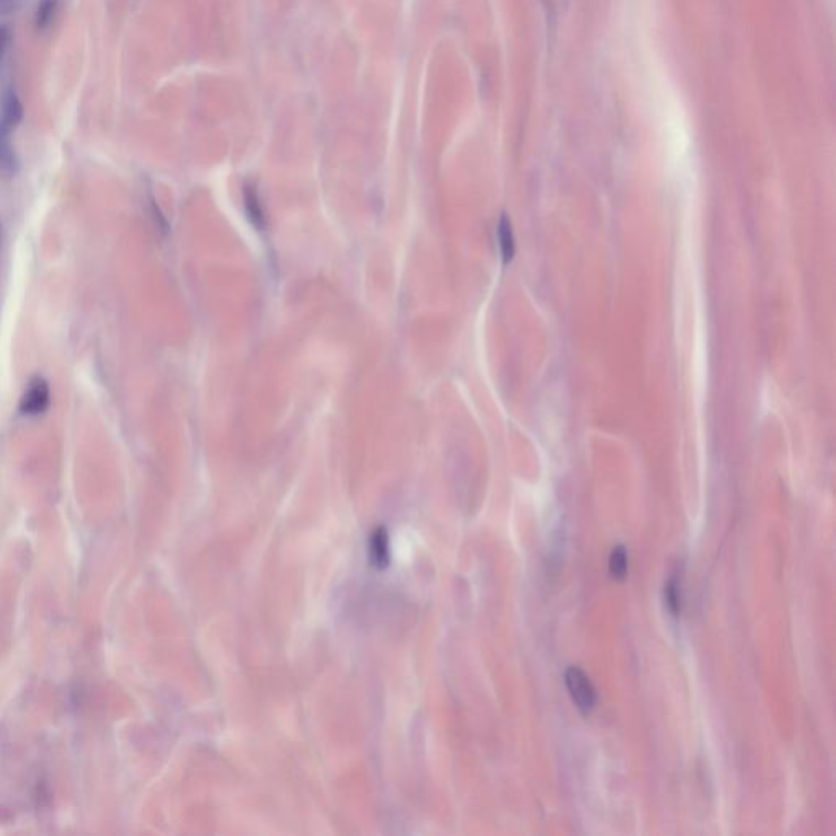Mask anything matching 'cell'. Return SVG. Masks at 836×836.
Wrapping results in <instances>:
<instances>
[{
    "label": "cell",
    "instance_id": "obj_9",
    "mask_svg": "<svg viewBox=\"0 0 836 836\" xmlns=\"http://www.w3.org/2000/svg\"><path fill=\"white\" fill-rule=\"evenodd\" d=\"M371 559L376 566L384 567L387 564L386 532L383 530L376 531L371 538Z\"/></svg>",
    "mask_w": 836,
    "mask_h": 836
},
{
    "label": "cell",
    "instance_id": "obj_8",
    "mask_svg": "<svg viewBox=\"0 0 836 836\" xmlns=\"http://www.w3.org/2000/svg\"><path fill=\"white\" fill-rule=\"evenodd\" d=\"M498 241H500V252H502L504 263H508V261L512 260L513 253H515V242H513L512 224H510V221L506 216H502V219H500Z\"/></svg>",
    "mask_w": 836,
    "mask_h": 836
},
{
    "label": "cell",
    "instance_id": "obj_4",
    "mask_svg": "<svg viewBox=\"0 0 836 836\" xmlns=\"http://www.w3.org/2000/svg\"><path fill=\"white\" fill-rule=\"evenodd\" d=\"M9 131L0 128V177L12 179L19 172V157L15 154Z\"/></svg>",
    "mask_w": 836,
    "mask_h": 836
},
{
    "label": "cell",
    "instance_id": "obj_1",
    "mask_svg": "<svg viewBox=\"0 0 836 836\" xmlns=\"http://www.w3.org/2000/svg\"><path fill=\"white\" fill-rule=\"evenodd\" d=\"M51 405V389L43 376H33L28 381L23 394L20 397L19 410L27 417L45 414Z\"/></svg>",
    "mask_w": 836,
    "mask_h": 836
},
{
    "label": "cell",
    "instance_id": "obj_10",
    "mask_svg": "<svg viewBox=\"0 0 836 836\" xmlns=\"http://www.w3.org/2000/svg\"><path fill=\"white\" fill-rule=\"evenodd\" d=\"M665 600H666V608L668 612H672L673 616H678L680 614V594H678V582L676 578H670L665 585Z\"/></svg>",
    "mask_w": 836,
    "mask_h": 836
},
{
    "label": "cell",
    "instance_id": "obj_3",
    "mask_svg": "<svg viewBox=\"0 0 836 836\" xmlns=\"http://www.w3.org/2000/svg\"><path fill=\"white\" fill-rule=\"evenodd\" d=\"M0 107H2V111H0V128H4L5 131L12 133L13 129L19 128L20 123L23 121V117H25V109H23V103L20 100L19 93L13 91V89H5L4 95H2V100H0Z\"/></svg>",
    "mask_w": 836,
    "mask_h": 836
},
{
    "label": "cell",
    "instance_id": "obj_2",
    "mask_svg": "<svg viewBox=\"0 0 836 836\" xmlns=\"http://www.w3.org/2000/svg\"><path fill=\"white\" fill-rule=\"evenodd\" d=\"M566 684L578 710L584 716H588L594 709V700H596L594 684L590 682V678L578 666H570L566 672Z\"/></svg>",
    "mask_w": 836,
    "mask_h": 836
},
{
    "label": "cell",
    "instance_id": "obj_12",
    "mask_svg": "<svg viewBox=\"0 0 836 836\" xmlns=\"http://www.w3.org/2000/svg\"><path fill=\"white\" fill-rule=\"evenodd\" d=\"M10 38H12V35H10L9 28L5 27V25H0V55L7 49Z\"/></svg>",
    "mask_w": 836,
    "mask_h": 836
},
{
    "label": "cell",
    "instance_id": "obj_7",
    "mask_svg": "<svg viewBox=\"0 0 836 836\" xmlns=\"http://www.w3.org/2000/svg\"><path fill=\"white\" fill-rule=\"evenodd\" d=\"M610 574L614 580L622 582L628 576V550L624 546H616L610 556Z\"/></svg>",
    "mask_w": 836,
    "mask_h": 836
},
{
    "label": "cell",
    "instance_id": "obj_6",
    "mask_svg": "<svg viewBox=\"0 0 836 836\" xmlns=\"http://www.w3.org/2000/svg\"><path fill=\"white\" fill-rule=\"evenodd\" d=\"M61 0H40L35 10V27L38 31H46L55 23L56 15L59 12Z\"/></svg>",
    "mask_w": 836,
    "mask_h": 836
},
{
    "label": "cell",
    "instance_id": "obj_5",
    "mask_svg": "<svg viewBox=\"0 0 836 836\" xmlns=\"http://www.w3.org/2000/svg\"><path fill=\"white\" fill-rule=\"evenodd\" d=\"M243 199H245V209H247L251 223L261 231L265 227V215H263V209H261L257 189L251 183L245 185V189H243Z\"/></svg>",
    "mask_w": 836,
    "mask_h": 836
},
{
    "label": "cell",
    "instance_id": "obj_11",
    "mask_svg": "<svg viewBox=\"0 0 836 836\" xmlns=\"http://www.w3.org/2000/svg\"><path fill=\"white\" fill-rule=\"evenodd\" d=\"M22 0H0V17L17 12Z\"/></svg>",
    "mask_w": 836,
    "mask_h": 836
}]
</instances>
